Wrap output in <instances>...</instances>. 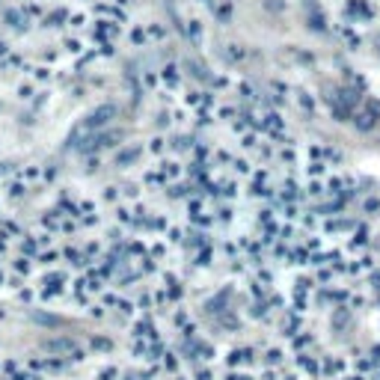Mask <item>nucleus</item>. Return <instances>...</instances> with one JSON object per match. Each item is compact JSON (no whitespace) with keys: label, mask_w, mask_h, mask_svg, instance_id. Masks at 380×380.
Returning <instances> with one entry per match:
<instances>
[{"label":"nucleus","mask_w":380,"mask_h":380,"mask_svg":"<svg viewBox=\"0 0 380 380\" xmlns=\"http://www.w3.org/2000/svg\"><path fill=\"white\" fill-rule=\"evenodd\" d=\"M211 264H214V244H205V247H199L196 253H190V267H193V271H205Z\"/></svg>","instance_id":"nucleus-1"},{"label":"nucleus","mask_w":380,"mask_h":380,"mask_svg":"<svg viewBox=\"0 0 380 380\" xmlns=\"http://www.w3.org/2000/svg\"><path fill=\"white\" fill-rule=\"evenodd\" d=\"M166 294H170V303H173V306H178V303H182V300H184L187 288H184V283H175V285L166 288Z\"/></svg>","instance_id":"nucleus-16"},{"label":"nucleus","mask_w":380,"mask_h":380,"mask_svg":"<svg viewBox=\"0 0 380 380\" xmlns=\"http://www.w3.org/2000/svg\"><path fill=\"white\" fill-rule=\"evenodd\" d=\"M161 365H164V374H178L182 372V354H175V351H166L164 354V360H161Z\"/></svg>","instance_id":"nucleus-7"},{"label":"nucleus","mask_w":380,"mask_h":380,"mask_svg":"<svg viewBox=\"0 0 380 380\" xmlns=\"http://www.w3.org/2000/svg\"><path fill=\"white\" fill-rule=\"evenodd\" d=\"M15 297L21 300V303H27V306H36V303H39V288H36V283H33V285H21L18 292H15Z\"/></svg>","instance_id":"nucleus-9"},{"label":"nucleus","mask_w":380,"mask_h":380,"mask_svg":"<svg viewBox=\"0 0 380 380\" xmlns=\"http://www.w3.org/2000/svg\"><path fill=\"white\" fill-rule=\"evenodd\" d=\"M6 279H9V274L3 271V267H0V288H3V285H6Z\"/></svg>","instance_id":"nucleus-22"},{"label":"nucleus","mask_w":380,"mask_h":380,"mask_svg":"<svg viewBox=\"0 0 380 380\" xmlns=\"http://www.w3.org/2000/svg\"><path fill=\"white\" fill-rule=\"evenodd\" d=\"M152 152H155V155H161V152H164V140H161V137H158V140H152Z\"/></svg>","instance_id":"nucleus-20"},{"label":"nucleus","mask_w":380,"mask_h":380,"mask_svg":"<svg viewBox=\"0 0 380 380\" xmlns=\"http://www.w3.org/2000/svg\"><path fill=\"white\" fill-rule=\"evenodd\" d=\"M84 253H86L89 262H98V259L104 255V244H102V241H86V244H84Z\"/></svg>","instance_id":"nucleus-13"},{"label":"nucleus","mask_w":380,"mask_h":380,"mask_svg":"<svg viewBox=\"0 0 380 380\" xmlns=\"http://www.w3.org/2000/svg\"><path fill=\"white\" fill-rule=\"evenodd\" d=\"M143 255H149V241H143V238H128V241H125V253H122V259H143Z\"/></svg>","instance_id":"nucleus-3"},{"label":"nucleus","mask_w":380,"mask_h":380,"mask_svg":"<svg viewBox=\"0 0 380 380\" xmlns=\"http://www.w3.org/2000/svg\"><path fill=\"white\" fill-rule=\"evenodd\" d=\"M86 315H89V318H95V321H102V318L107 315V306L102 303V300H93V306L86 309Z\"/></svg>","instance_id":"nucleus-17"},{"label":"nucleus","mask_w":380,"mask_h":380,"mask_svg":"<svg viewBox=\"0 0 380 380\" xmlns=\"http://www.w3.org/2000/svg\"><path fill=\"white\" fill-rule=\"evenodd\" d=\"M184 229L182 226H175V223H173V226L170 229H166V235H164V238H166V244H170V247H182V244H184Z\"/></svg>","instance_id":"nucleus-12"},{"label":"nucleus","mask_w":380,"mask_h":380,"mask_svg":"<svg viewBox=\"0 0 380 380\" xmlns=\"http://www.w3.org/2000/svg\"><path fill=\"white\" fill-rule=\"evenodd\" d=\"M149 255H152V259H158V262H164L166 255H170V244H166V238L164 241H149Z\"/></svg>","instance_id":"nucleus-11"},{"label":"nucleus","mask_w":380,"mask_h":380,"mask_svg":"<svg viewBox=\"0 0 380 380\" xmlns=\"http://www.w3.org/2000/svg\"><path fill=\"white\" fill-rule=\"evenodd\" d=\"M89 354H95V356H107V354H113L116 351V342L110 339V336H102V333H95L93 339H89Z\"/></svg>","instance_id":"nucleus-2"},{"label":"nucleus","mask_w":380,"mask_h":380,"mask_svg":"<svg viewBox=\"0 0 380 380\" xmlns=\"http://www.w3.org/2000/svg\"><path fill=\"white\" fill-rule=\"evenodd\" d=\"M104 199H107V203H113V205H116V199H119V190H116V187H107V190H104Z\"/></svg>","instance_id":"nucleus-19"},{"label":"nucleus","mask_w":380,"mask_h":380,"mask_svg":"<svg viewBox=\"0 0 380 380\" xmlns=\"http://www.w3.org/2000/svg\"><path fill=\"white\" fill-rule=\"evenodd\" d=\"M119 377H122V372H119V368L107 363V365H102V368H98L93 380H119Z\"/></svg>","instance_id":"nucleus-14"},{"label":"nucleus","mask_w":380,"mask_h":380,"mask_svg":"<svg viewBox=\"0 0 380 380\" xmlns=\"http://www.w3.org/2000/svg\"><path fill=\"white\" fill-rule=\"evenodd\" d=\"M134 303H137L140 312H155V309H158V300H155V288H140V292L134 294Z\"/></svg>","instance_id":"nucleus-4"},{"label":"nucleus","mask_w":380,"mask_h":380,"mask_svg":"<svg viewBox=\"0 0 380 380\" xmlns=\"http://www.w3.org/2000/svg\"><path fill=\"white\" fill-rule=\"evenodd\" d=\"M170 321H173L175 330H182V327H187V324L193 321V315H190V309H184L182 303H178V306H173V312H170Z\"/></svg>","instance_id":"nucleus-8"},{"label":"nucleus","mask_w":380,"mask_h":380,"mask_svg":"<svg viewBox=\"0 0 380 380\" xmlns=\"http://www.w3.org/2000/svg\"><path fill=\"white\" fill-rule=\"evenodd\" d=\"M6 253H9V238L0 235V255H6Z\"/></svg>","instance_id":"nucleus-21"},{"label":"nucleus","mask_w":380,"mask_h":380,"mask_svg":"<svg viewBox=\"0 0 380 380\" xmlns=\"http://www.w3.org/2000/svg\"><path fill=\"white\" fill-rule=\"evenodd\" d=\"M140 380H161L164 377V365L161 363H143V368H140Z\"/></svg>","instance_id":"nucleus-10"},{"label":"nucleus","mask_w":380,"mask_h":380,"mask_svg":"<svg viewBox=\"0 0 380 380\" xmlns=\"http://www.w3.org/2000/svg\"><path fill=\"white\" fill-rule=\"evenodd\" d=\"M134 264H137V271L143 276H158L161 274V262L152 259V255H143V259H134Z\"/></svg>","instance_id":"nucleus-6"},{"label":"nucleus","mask_w":380,"mask_h":380,"mask_svg":"<svg viewBox=\"0 0 380 380\" xmlns=\"http://www.w3.org/2000/svg\"><path fill=\"white\" fill-rule=\"evenodd\" d=\"M0 321H6V309L3 306H0Z\"/></svg>","instance_id":"nucleus-23"},{"label":"nucleus","mask_w":380,"mask_h":380,"mask_svg":"<svg viewBox=\"0 0 380 380\" xmlns=\"http://www.w3.org/2000/svg\"><path fill=\"white\" fill-rule=\"evenodd\" d=\"M190 377L193 380H214V365H196V368H190Z\"/></svg>","instance_id":"nucleus-15"},{"label":"nucleus","mask_w":380,"mask_h":380,"mask_svg":"<svg viewBox=\"0 0 380 380\" xmlns=\"http://www.w3.org/2000/svg\"><path fill=\"white\" fill-rule=\"evenodd\" d=\"M173 223H170V217L166 214H149V220H146V232L149 235H166V229H170Z\"/></svg>","instance_id":"nucleus-5"},{"label":"nucleus","mask_w":380,"mask_h":380,"mask_svg":"<svg viewBox=\"0 0 380 380\" xmlns=\"http://www.w3.org/2000/svg\"><path fill=\"white\" fill-rule=\"evenodd\" d=\"M24 279H27L24 274H15V271H9V279H6V285L13 288V292H18V288L24 285Z\"/></svg>","instance_id":"nucleus-18"}]
</instances>
